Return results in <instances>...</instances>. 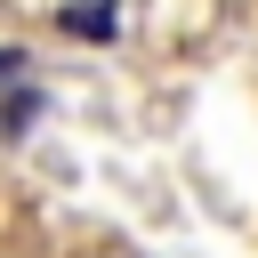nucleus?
Listing matches in <instances>:
<instances>
[{
    "label": "nucleus",
    "mask_w": 258,
    "mask_h": 258,
    "mask_svg": "<svg viewBox=\"0 0 258 258\" xmlns=\"http://www.w3.org/2000/svg\"><path fill=\"white\" fill-rule=\"evenodd\" d=\"M32 113H40V97H32V89H8V97H0V129H8V137H16Z\"/></svg>",
    "instance_id": "nucleus-2"
},
{
    "label": "nucleus",
    "mask_w": 258,
    "mask_h": 258,
    "mask_svg": "<svg viewBox=\"0 0 258 258\" xmlns=\"http://www.w3.org/2000/svg\"><path fill=\"white\" fill-rule=\"evenodd\" d=\"M16 64H24V56H16V48H0V81H8V73H16Z\"/></svg>",
    "instance_id": "nucleus-3"
},
{
    "label": "nucleus",
    "mask_w": 258,
    "mask_h": 258,
    "mask_svg": "<svg viewBox=\"0 0 258 258\" xmlns=\"http://www.w3.org/2000/svg\"><path fill=\"white\" fill-rule=\"evenodd\" d=\"M56 24L73 32V40H113V0H73V8H56Z\"/></svg>",
    "instance_id": "nucleus-1"
}]
</instances>
